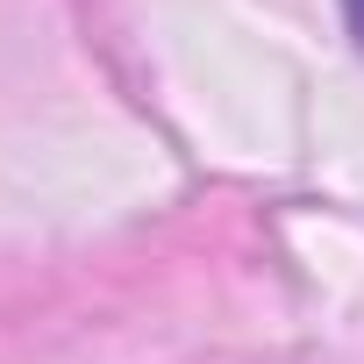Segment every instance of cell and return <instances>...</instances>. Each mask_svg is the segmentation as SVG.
<instances>
[{
  "instance_id": "cell-1",
  "label": "cell",
  "mask_w": 364,
  "mask_h": 364,
  "mask_svg": "<svg viewBox=\"0 0 364 364\" xmlns=\"http://www.w3.org/2000/svg\"><path fill=\"white\" fill-rule=\"evenodd\" d=\"M343 22H350V36H357V50H364V0H343Z\"/></svg>"
}]
</instances>
